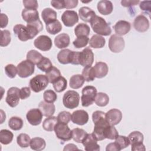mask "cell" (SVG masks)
I'll list each match as a JSON object with an SVG mask.
<instances>
[{"label": "cell", "mask_w": 151, "mask_h": 151, "mask_svg": "<svg viewBox=\"0 0 151 151\" xmlns=\"http://www.w3.org/2000/svg\"><path fill=\"white\" fill-rule=\"evenodd\" d=\"M134 29L140 32H146L149 28V21L144 15L137 16L133 22Z\"/></svg>", "instance_id": "obj_15"}, {"label": "cell", "mask_w": 151, "mask_h": 151, "mask_svg": "<svg viewBox=\"0 0 151 151\" xmlns=\"http://www.w3.org/2000/svg\"><path fill=\"white\" fill-rule=\"evenodd\" d=\"M78 150L77 146L74 144L70 143L65 146L63 150Z\"/></svg>", "instance_id": "obj_61"}, {"label": "cell", "mask_w": 151, "mask_h": 151, "mask_svg": "<svg viewBox=\"0 0 151 151\" xmlns=\"http://www.w3.org/2000/svg\"><path fill=\"white\" fill-rule=\"evenodd\" d=\"M73 51L69 49H64L59 51L57 54V60L62 64H71Z\"/></svg>", "instance_id": "obj_27"}, {"label": "cell", "mask_w": 151, "mask_h": 151, "mask_svg": "<svg viewBox=\"0 0 151 151\" xmlns=\"http://www.w3.org/2000/svg\"><path fill=\"white\" fill-rule=\"evenodd\" d=\"M19 94H20V99L22 100H24L28 98L31 94L30 87H22L19 90Z\"/></svg>", "instance_id": "obj_53"}, {"label": "cell", "mask_w": 151, "mask_h": 151, "mask_svg": "<svg viewBox=\"0 0 151 151\" xmlns=\"http://www.w3.org/2000/svg\"><path fill=\"white\" fill-rule=\"evenodd\" d=\"M92 120L94 124L93 135L97 141L105 139L104 132L106 129L110 126L106 119V113L102 111L97 110L92 114Z\"/></svg>", "instance_id": "obj_1"}, {"label": "cell", "mask_w": 151, "mask_h": 151, "mask_svg": "<svg viewBox=\"0 0 151 151\" xmlns=\"http://www.w3.org/2000/svg\"><path fill=\"white\" fill-rule=\"evenodd\" d=\"M150 5H151V1H141L140 2V4H139V6L140 8L146 12H148L149 15H150Z\"/></svg>", "instance_id": "obj_54"}, {"label": "cell", "mask_w": 151, "mask_h": 151, "mask_svg": "<svg viewBox=\"0 0 151 151\" xmlns=\"http://www.w3.org/2000/svg\"><path fill=\"white\" fill-rule=\"evenodd\" d=\"M80 19L86 22H90L92 18L96 15L95 12L87 6H83L78 10Z\"/></svg>", "instance_id": "obj_23"}, {"label": "cell", "mask_w": 151, "mask_h": 151, "mask_svg": "<svg viewBox=\"0 0 151 151\" xmlns=\"http://www.w3.org/2000/svg\"><path fill=\"white\" fill-rule=\"evenodd\" d=\"M106 151H120L121 150L119 146L115 142L114 143H110L108 144L106 148Z\"/></svg>", "instance_id": "obj_57"}, {"label": "cell", "mask_w": 151, "mask_h": 151, "mask_svg": "<svg viewBox=\"0 0 151 151\" xmlns=\"http://www.w3.org/2000/svg\"><path fill=\"white\" fill-rule=\"evenodd\" d=\"M45 28L49 34L55 35L62 30V25L61 22L57 19L52 22L45 24Z\"/></svg>", "instance_id": "obj_32"}, {"label": "cell", "mask_w": 151, "mask_h": 151, "mask_svg": "<svg viewBox=\"0 0 151 151\" xmlns=\"http://www.w3.org/2000/svg\"><path fill=\"white\" fill-rule=\"evenodd\" d=\"M93 31L100 35L108 36L111 33L110 25L104 18L98 15H95L90 22Z\"/></svg>", "instance_id": "obj_2"}, {"label": "cell", "mask_w": 151, "mask_h": 151, "mask_svg": "<svg viewBox=\"0 0 151 151\" xmlns=\"http://www.w3.org/2000/svg\"><path fill=\"white\" fill-rule=\"evenodd\" d=\"M90 32V28L89 26L84 23L78 24L74 28V34L78 37L87 36L88 37Z\"/></svg>", "instance_id": "obj_33"}, {"label": "cell", "mask_w": 151, "mask_h": 151, "mask_svg": "<svg viewBox=\"0 0 151 151\" xmlns=\"http://www.w3.org/2000/svg\"><path fill=\"white\" fill-rule=\"evenodd\" d=\"M51 5L57 9H61L65 8V1L60 0V1H51Z\"/></svg>", "instance_id": "obj_55"}, {"label": "cell", "mask_w": 151, "mask_h": 151, "mask_svg": "<svg viewBox=\"0 0 151 151\" xmlns=\"http://www.w3.org/2000/svg\"><path fill=\"white\" fill-rule=\"evenodd\" d=\"M5 73L9 78H14L18 73L17 68L14 64H8L5 67Z\"/></svg>", "instance_id": "obj_50"}, {"label": "cell", "mask_w": 151, "mask_h": 151, "mask_svg": "<svg viewBox=\"0 0 151 151\" xmlns=\"http://www.w3.org/2000/svg\"><path fill=\"white\" fill-rule=\"evenodd\" d=\"M132 147L131 149L133 151H136V150H139V151H145L146 150L145 146L143 145V143H134L131 145Z\"/></svg>", "instance_id": "obj_59"}, {"label": "cell", "mask_w": 151, "mask_h": 151, "mask_svg": "<svg viewBox=\"0 0 151 151\" xmlns=\"http://www.w3.org/2000/svg\"><path fill=\"white\" fill-rule=\"evenodd\" d=\"M117 35H124L127 34L131 28L130 23L124 20L118 21L113 27Z\"/></svg>", "instance_id": "obj_19"}, {"label": "cell", "mask_w": 151, "mask_h": 151, "mask_svg": "<svg viewBox=\"0 0 151 151\" xmlns=\"http://www.w3.org/2000/svg\"><path fill=\"white\" fill-rule=\"evenodd\" d=\"M1 123H2L3 122L4 120H5L6 116H5V113H4V111L2 110H1Z\"/></svg>", "instance_id": "obj_62"}, {"label": "cell", "mask_w": 151, "mask_h": 151, "mask_svg": "<svg viewBox=\"0 0 151 151\" xmlns=\"http://www.w3.org/2000/svg\"><path fill=\"white\" fill-rule=\"evenodd\" d=\"M124 45L125 43L123 38L119 35L113 34L109 38V48L113 52H120L123 50Z\"/></svg>", "instance_id": "obj_8"}, {"label": "cell", "mask_w": 151, "mask_h": 151, "mask_svg": "<svg viewBox=\"0 0 151 151\" xmlns=\"http://www.w3.org/2000/svg\"><path fill=\"white\" fill-rule=\"evenodd\" d=\"M82 76L84 77L85 81L87 82L94 80L96 75L94 68L91 66L85 67L82 71Z\"/></svg>", "instance_id": "obj_39"}, {"label": "cell", "mask_w": 151, "mask_h": 151, "mask_svg": "<svg viewBox=\"0 0 151 151\" xmlns=\"http://www.w3.org/2000/svg\"><path fill=\"white\" fill-rule=\"evenodd\" d=\"M84 78L82 75L76 74L72 76L70 78V87L73 89H78L83 86L84 83Z\"/></svg>", "instance_id": "obj_30"}, {"label": "cell", "mask_w": 151, "mask_h": 151, "mask_svg": "<svg viewBox=\"0 0 151 151\" xmlns=\"http://www.w3.org/2000/svg\"><path fill=\"white\" fill-rule=\"evenodd\" d=\"M41 17L45 24H47L57 20V12L50 8H46L42 10Z\"/></svg>", "instance_id": "obj_26"}, {"label": "cell", "mask_w": 151, "mask_h": 151, "mask_svg": "<svg viewBox=\"0 0 151 151\" xmlns=\"http://www.w3.org/2000/svg\"><path fill=\"white\" fill-rule=\"evenodd\" d=\"M45 76L48 78L49 83L52 84L61 76V73L57 68L52 66V67L48 72L45 73Z\"/></svg>", "instance_id": "obj_43"}, {"label": "cell", "mask_w": 151, "mask_h": 151, "mask_svg": "<svg viewBox=\"0 0 151 151\" xmlns=\"http://www.w3.org/2000/svg\"><path fill=\"white\" fill-rule=\"evenodd\" d=\"M22 19L27 23H30L40 19L39 14L37 9H24L21 13Z\"/></svg>", "instance_id": "obj_21"}, {"label": "cell", "mask_w": 151, "mask_h": 151, "mask_svg": "<svg viewBox=\"0 0 151 151\" xmlns=\"http://www.w3.org/2000/svg\"><path fill=\"white\" fill-rule=\"evenodd\" d=\"M43 114L39 109H32L29 110L26 115L28 123L32 126L39 125L42 121Z\"/></svg>", "instance_id": "obj_13"}, {"label": "cell", "mask_w": 151, "mask_h": 151, "mask_svg": "<svg viewBox=\"0 0 151 151\" xmlns=\"http://www.w3.org/2000/svg\"><path fill=\"white\" fill-rule=\"evenodd\" d=\"M94 102L96 104L100 107H104L109 102V97L108 95L103 92H99L97 93Z\"/></svg>", "instance_id": "obj_38"}, {"label": "cell", "mask_w": 151, "mask_h": 151, "mask_svg": "<svg viewBox=\"0 0 151 151\" xmlns=\"http://www.w3.org/2000/svg\"><path fill=\"white\" fill-rule=\"evenodd\" d=\"M13 31L21 41H27L31 40L27 27L22 24H17L13 28Z\"/></svg>", "instance_id": "obj_18"}, {"label": "cell", "mask_w": 151, "mask_h": 151, "mask_svg": "<svg viewBox=\"0 0 151 151\" xmlns=\"http://www.w3.org/2000/svg\"><path fill=\"white\" fill-rule=\"evenodd\" d=\"M115 140H116L115 142L119 146L121 150L128 147L130 145V140H129L128 137H126L125 136L119 135L115 139Z\"/></svg>", "instance_id": "obj_49"}, {"label": "cell", "mask_w": 151, "mask_h": 151, "mask_svg": "<svg viewBox=\"0 0 151 151\" xmlns=\"http://www.w3.org/2000/svg\"><path fill=\"white\" fill-rule=\"evenodd\" d=\"M58 123V119L57 117L51 116L46 118L42 123L43 129L48 132H52L54 130L55 125Z\"/></svg>", "instance_id": "obj_31"}, {"label": "cell", "mask_w": 151, "mask_h": 151, "mask_svg": "<svg viewBox=\"0 0 151 151\" xmlns=\"http://www.w3.org/2000/svg\"><path fill=\"white\" fill-rule=\"evenodd\" d=\"M31 140L29 136L26 133H21L17 137V144L22 148L28 147L30 145Z\"/></svg>", "instance_id": "obj_41"}, {"label": "cell", "mask_w": 151, "mask_h": 151, "mask_svg": "<svg viewBox=\"0 0 151 151\" xmlns=\"http://www.w3.org/2000/svg\"><path fill=\"white\" fill-rule=\"evenodd\" d=\"M128 138L130 140V145L137 143H143V134L139 131H133L131 132Z\"/></svg>", "instance_id": "obj_44"}, {"label": "cell", "mask_w": 151, "mask_h": 151, "mask_svg": "<svg viewBox=\"0 0 151 151\" xmlns=\"http://www.w3.org/2000/svg\"><path fill=\"white\" fill-rule=\"evenodd\" d=\"M58 122L68 124V123L71 120V114L70 112L66 111H63L59 113L57 116Z\"/></svg>", "instance_id": "obj_51"}, {"label": "cell", "mask_w": 151, "mask_h": 151, "mask_svg": "<svg viewBox=\"0 0 151 151\" xmlns=\"http://www.w3.org/2000/svg\"><path fill=\"white\" fill-rule=\"evenodd\" d=\"M0 22H1V28H3L7 26L8 23V18L7 15L5 14L1 13L0 14Z\"/></svg>", "instance_id": "obj_58"}, {"label": "cell", "mask_w": 151, "mask_h": 151, "mask_svg": "<svg viewBox=\"0 0 151 151\" xmlns=\"http://www.w3.org/2000/svg\"><path fill=\"white\" fill-rule=\"evenodd\" d=\"M88 42L90 47L93 48H101L105 45L106 40L103 37L95 34L91 37Z\"/></svg>", "instance_id": "obj_28"}, {"label": "cell", "mask_w": 151, "mask_h": 151, "mask_svg": "<svg viewBox=\"0 0 151 151\" xmlns=\"http://www.w3.org/2000/svg\"><path fill=\"white\" fill-rule=\"evenodd\" d=\"M14 134L13 133L7 130L2 129L0 131V142L3 145H8L13 140Z\"/></svg>", "instance_id": "obj_35"}, {"label": "cell", "mask_w": 151, "mask_h": 151, "mask_svg": "<svg viewBox=\"0 0 151 151\" xmlns=\"http://www.w3.org/2000/svg\"><path fill=\"white\" fill-rule=\"evenodd\" d=\"M38 109L41 110L43 116L47 117L52 116L55 110V107L53 103H47L45 101H42L39 103Z\"/></svg>", "instance_id": "obj_22"}, {"label": "cell", "mask_w": 151, "mask_h": 151, "mask_svg": "<svg viewBox=\"0 0 151 151\" xmlns=\"http://www.w3.org/2000/svg\"><path fill=\"white\" fill-rule=\"evenodd\" d=\"M31 149L37 151L42 150L46 146V142L45 140L41 137H36L31 140L29 145Z\"/></svg>", "instance_id": "obj_29"}, {"label": "cell", "mask_w": 151, "mask_h": 151, "mask_svg": "<svg viewBox=\"0 0 151 151\" xmlns=\"http://www.w3.org/2000/svg\"><path fill=\"white\" fill-rule=\"evenodd\" d=\"M80 102L79 94L74 90L66 91L63 97V103L65 107L73 109L78 107Z\"/></svg>", "instance_id": "obj_5"}, {"label": "cell", "mask_w": 151, "mask_h": 151, "mask_svg": "<svg viewBox=\"0 0 151 151\" xmlns=\"http://www.w3.org/2000/svg\"><path fill=\"white\" fill-rule=\"evenodd\" d=\"M95 71L96 77L101 78L104 77L108 73L109 68L106 63L104 62H97L93 67Z\"/></svg>", "instance_id": "obj_25"}, {"label": "cell", "mask_w": 151, "mask_h": 151, "mask_svg": "<svg viewBox=\"0 0 151 151\" xmlns=\"http://www.w3.org/2000/svg\"><path fill=\"white\" fill-rule=\"evenodd\" d=\"M86 151H99L100 147L97 143V140L93 134H87L81 143Z\"/></svg>", "instance_id": "obj_14"}, {"label": "cell", "mask_w": 151, "mask_h": 151, "mask_svg": "<svg viewBox=\"0 0 151 151\" xmlns=\"http://www.w3.org/2000/svg\"><path fill=\"white\" fill-rule=\"evenodd\" d=\"M71 121L74 124L80 126L84 125L88 121V114L84 110H76L71 114Z\"/></svg>", "instance_id": "obj_16"}, {"label": "cell", "mask_w": 151, "mask_h": 151, "mask_svg": "<svg viewBox=\"0 0 151 151\" xmlns=\"http://www.w3.org/2000/svg\"><path fill=\"white\" fill-rule=\"evenodd\" d=\"M11 41V33L8 30H1V47H6L8 45Z\"/></svg>", "instance_id": "obj_45"}, {"label": "cell", "mask_w": 151, "mask_h": 151, "mask_svg": "<svg viewBox=\"0 0 151 151\" xmlns=\"http://www.w3.org/2000/svg\"><path fill=\"white\" fill-rule=\"evenodd\" d=\"M54 130L57 137L63 141H68L72 139V132L67 124L58 122Z\"/></svg>", "instance_id": "obj_7"}, {"label": "cell", "mask_w": 151, "mask_h": 151, "mask_svg": "<svg viewBox=\"0 0 151 151\" xmlns=\"http://www.w3.org/2000/svg\"><path fill=\"white\" fill-rule=\"evenodd\" d=\"M70 42L69 35L66 33H62L55 37L54 44L55 45L60 49L67 47Z\"/></svg>", "instance_id": "obj_24"}, {"label": "cell", "mask_w": 151, "mask_h": 151, "mask_svg": "<svg viewBox=\"0 0 151 151\" xmlns=\"http://www.w3.org/2000/svg\"><path fill=\"white\" fill-rule=\"evenodd\" d=\"M77 0H65V8L72 9L76 8L78 5Z\"/></svg>", "instance_id": "obj_56"}, {"label": "cell", "mask_w": 151, "mask_h": 151, "mask_svg": "<svg viewBox=\"0 0 151 151\" xmlns=\"http://www.w3.org/2000/svg\"><path fill=\"white\" fill-rule=\"evenodd\" d=\"M37 67L42 71L47 73L52 67V64L48 58L43 57L42 60L37 64Z\"/></svg>", "instance_id": "obj_42"}, {"label": "cell", "mask_w": 151, "mask_h": 151, "mask_svg": "<svg viewBox=\"0 0 151 151\" xmlns=\"http://www.w3.org/2000/svg\"><path fill=\"white\" fill-rule=\"evenodd\" d=\"M23 120L21 118L17 116L11 117L8 122L9 127L13 130H19L23 126Z\"/></svg>", "instance_id": "obj_37"}, {"label": "cell", "mask_w": 151, "mask_h": 151, "mask_svg": "<svg viewBox=\"0 0 151 151\" xmlns=\"http://www.w3.org/2000/svg\"><path fill=\"white\" fill-rule=\"evenodd\" d=\"M119 136V133L114 126H109L105 130L104 136L106 139L110 140L115 139Z\"/></svg>", "instance_id": "obj_47"}, {"label": "cell", "mask_w": 151, "mask_h": 151, "mask_svg": "<svg viewBox=\"0 0 151 151\" xmlns=\"http://www.w3.org/2000/svg\"><path fill=\"white\" fill-rule=\"evenodd\" d=\"M89 42V38L87 36H80L77 37V38L73 41V45L76 48H81L87 46Z\"/></svg>", "instance_id": "obj_46"}, {"label": "cell", "mask_w": 151, "mask_h": 151, "mask_svg": "<svg viewBox=\"0 0 151 151\" xmlns=\"http://www.w3.org/2000/svg\"><path fill=\"white\" fill-rule=\"evenodd\" d=\"M106 119L110 125L115 126L122 119V113L117 109H112L106 113Z\"/></svg>", "instance_id": "obj_17"}, {"label": "cell", "mask_w": 151, "mask_h": 151, "mask_svg": "<svg viewBox=\"0 0 151 151\" xmlns=\"http://www.w3.org/2000/svg\"><path fill=\"white\" fill-rule=\"evenodd\" d=\"M140 2L139 1H122L121 4L124 7H129L136 5Z\"/></svg>", "instance_id": "obj_60"}, {"label": "cell", "mask_w": 151, "mask_h": 151, "mask_svg": "<svg viewBox=\"0 0 151 151\" xmlns=\"http://www.w3.org/2000/svg\"><path fill=\"white\" fill-rule=\"evenodd\" d=\"M34 45L37 48L41 51H47L51 48L52 42L51 39L48 36L41 35L34 40Z\"/></svg>", "instance_id": "obj_10"}, {"label": "cell", "mask_w": 151, "mask_h": 151, "mask_svg": "<svg viewBox=\"0 0 151 151\" xmlns=\"http://www.w3.org/2000/svg\"><path fill=\"white\" fill-rule=\"evenodd\" d=\"M61 20L65 26L71 27L78 22V16L74 11L66 10L61 15Z\"/></svg>", "instance_id": "obj_12"}, {"label": "cell", "mask_w": 151, "mask_h": 151, "mask_svg": "<svg viewBox=\"0 0 151 151\" xmlns=\"http://www.w3.org/2000/svg\"><path fill=\"white\" fill-rule=\"evenodd\" d=\"M43 57L41 53L35 50H31L27 54V60L31 61L36 65L42 60Z\"/></svg>", "instance_id": "obj_40"}, {"label": "cell", "mask_w": 151, "mask_h": 151, "mask_svg": "<svg viewBox=\"0 0 151 151\" xmlns=\"http://www.w3.org/2000/svg\"><path fill=\"white\" fill-rule=\"evenodd\" d=\"M17 68L18 76L21 78H27L34 73L35 64L31 61L26 60L19 63Z\"/></svg>", "instance_id": "obj_6"}, {"label": "cell", "mask_w": 151, "mask_h": 151, "mask_svg": "<svg viewBox=\"0 0 151 151\" xmlns=\"http://www.w3.org/2000/svg\"><path fill=\"white\" fill-rule=\"evenodd\" d=\"M19 90L20 89L17 87H12L8 89L5 101L10 107H15L19 103L20 99Z\"/></svg>", "instance_id": "obj_11"}, {"label": "cell", "mask_w": 151, "mask_h": 151, "mask_svg": "<svg viewBox=\"0 0 151 151\" xmlns=\"http://www.w3.org/2000/svg\"><path fill=\"white\" fill-rule=\"evenodd\" d=\"M94 61V54L89 47H86L81 51H79L78 62L79 64L83 67L91 66Z\"/></svg>", "instance_id": "obj_9"}, {"label": "cell", "mask_w": 151, "mask_h": 151, "mask_svg": "<svg viewBox=\"0 0 151 151\" xmlns=\"http://www.w3.org/2000/svg\"><path fill=\"white\" fill-rule=\"evenodd\" d=\"M72 138L77 143H82L83 140L86 136L87 133L83 129L75 128L72 130Z\"/></svg>", "instance_id": "obj_36"}, {"label": "cell", "mask_w": 151, "mask_h": 151, "mask_svg": "<svg viewBox=\"0 0 151 151\" xmlns=\"http://www.w3.org/2000/svg\"><path fill=\"white\" fill-rule=\"evenodd\" d=\"M49 83L45 75L38 74L32 78L29 81V87L35 93H39L44 90Z\"/></svg>", "instance_id": "obj_3"}, {"label": "cell", "mask_w": 151, "mask_h": 151, "mask_svg": "<svg viewBox=\"0 0 151 151\" xmlns=\"http://www.w3.org/2000/svg\"><path fill=\"white\" fill-rule=\"evenodd\" d=\"M43 99L45 102L53 103L57 99V94L52 90H47L44 92Z\"/></svg>", "instance_id": "obj_48"}, {"label": "cell", "mask_w": 151, "mask_h": 151, "mask_svg": "<svg viewBox=\"0 0 151 151\" xmlns=\"http://www.w3.org/2000/svg\"><path fill=\"white\" fill-rule=\"evenodd\" d=\"M98 11L102 15H107L110 14L113 10V5L110 1L101 0L97 3Z\"/></svg>", "instance_id": "obj_20"}, {"label": "cell", "mask_w": 151, "mask_h": 151, "mask_svg": "<svg viewBox=\"0 0 151 151\" xmlns=\"http://www.w3.org/2000/svg\"><path fill=\"white\" fill-rule=\"evenodd\" d=\"M52 84L55 91L57 93H60L64 91L67 87V81L66 79L61 76L57 78L52 83Z\"/></svg>", "instance_id": "obj_34"}, {"label": "cell", "mask_w": 151, "mask_h": 151, "mask_svg": "<svg viewBox=\"0 0 151 151\" xmlns=\"http://www.w3.org/2000/svg\"><path fill=\"white\" fill-rule=\"evenodd\" d=\"M25 9H37L38 7V4L36 0H24L22 1Z\"/></svg>", "instance_id": "obj_52"}, {"label": "cell", "mask_w": 151, "mask_h": 151, "mask_svg": "<svg viewBox=\"0 0 151 151\" xmlns=\"http://www.w3.org/2000/svg\"><path fill=\"white\" fill-rule=\"evenodd\" d=\"M81 97V105L83 107H88L91 105L94 101L97 94V89L92 86H87L82 90Z\"/></svg>", "instance_id": "obj_4"}]
</instances>
